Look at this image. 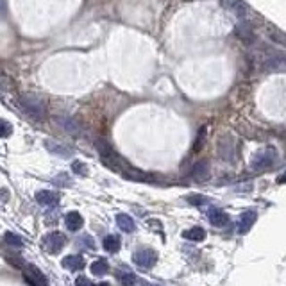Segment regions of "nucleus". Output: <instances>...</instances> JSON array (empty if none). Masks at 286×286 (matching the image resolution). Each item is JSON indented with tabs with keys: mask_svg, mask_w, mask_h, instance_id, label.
I'll use <instances>...</instances> for the list:
<instances>
[{
	"mask_svg": "<svg viewBox=\"0 0 286 286\" xmlns=\"http://www.w3.org/2000/svg\"><path fill=\"white\" fill-rule=\"evenodd\" d=\"M116 224H118V227H120L124 232H132L134 229H136V226H134V220H132L129 214H116Z\"/></svg>",
	"mask_w": 286,
	"mask_h": 286,
	"instance_id": "15",
	"label": "nucleus"
},
{
	"mask_svg": "<svg viewBox=\"0 0 286 286\" xmlns=\"http://www.w3.org/2000/svg\"><path fill=\"white\" fill-rule=\"evenodd\" d=\"M7 200H9V192L0 188V202H7Z\"/></svg>",
	"mask_w": 286,
	"mask_h": 286,
	"instance_id": "29",
	"label": "nucleus"
},
{
	"mask_svg": "<svg viewBox=\"0 0 286 286\" xmlns=\"http://www.w3.org/2000/svg\"><path fill=\"white\" fill-rule=\"evenodd\" d=\"M91 272H93L95 275L107 274V272H109V263H107L104 258L97 259V261H93V263H91Z\"/></svg>",
	"mask_w": 286,
	"mask_h": 286,
	"instance_id": "19",
	"label": "nucleus"
},
{
	"mask_svg": "<svg viewBox=\"0 0 286 286\" xmlns=\"http://www.w3.org/2000/svg\"><path fill=\"white\" fill-rule=\"evenodd\" d=\"M20 106L23 107L25 113L33 116V118H43L45 115V102L43 99H39L38 95H23L20 99Z\"/></svg>",
	"mask_w": 286,
	"mask_h": 286,
	"instance_id": "1",
	"label": "nucleus"
},
{
	"mask_svg": "<svg viewBox=\"0 0 286 286\" xmlns=\"http://www.w3.org/2000/svg\"><path fill=\"white\" fill-rule=\"evenodd\" d=\"M102 245H104V249L107 250V252H118L120 250V238L115 236V234H109V236L104 238V242H102Z\"/></svg>",
	"mask_w": 286,
	"mask_h": 286,
	"instance_id": "18",
	"label": "nucleus"
},
{
	"mask_svg": "<svg viewBox=\"0 0 286 286\" xmlns=\"http://www.w3.org/2000/svg\"><path fill=\"white\" fill-rule=\"evenodd\" d=\"M265 68L267 70H275V72H286V57L279 54H270L267 59H265Z\"/></svg>",
	"mask_w": 286,
	"mask_h": 286,
	"instance_id": "8",
	"label": "nucleus"
},
{
	"mask_svg": "<svg viewBox=\"0 0 286 286\" xmlns=\"http://www.w3.org/2000/svg\"><path fill=\"white\" fill-rule=\"evenodd\" d=\"M84 258L83 256H73V254H72V256H66L65 259H63V267H65V268H68V270H72V272H79V270H83L84 268Z\"/></svg>",
	"mask_w": 286,
	"mask_h": 286,
	"instance_id": "13",
	"label": "nucleus"
},
{
	"mask_svg": "<svg viewBox=\"0 0 286 286\" xmlns=\"http://www.w3.org/2000/svg\"><path fill=\"white\" fill-rule=\"evenodd\" d=\"M182 236L190 240V242H202L206 240V231H204L202 227H192V229H188V231L182 232Z\"/></svg>",
	"mask_w": 286,
	"mask_h": 286,
	"instance_id": "17",
	"label": "nucleus"
},
{
	"mask_svg": "<svg viewBox=\"0 0 286 286\" xmlns=\"http://www.w3.org/2000/svg\"><path fill=\"white\" fill-rule=\"evenodd\" d=\"M59 124L65 127L68 132H72V134H79V125L73 120H72V118H61Z\"/></svg>",
	"mask_w": 286,
	"mask_h": 286,
	"instance_id": "22",
	"label": "nucleus"
},
{
	"mask_svg": "<svg viewBox=\"0 0 286 286\" xmlns=\"http://www.w3.org/2000/svg\"><path fill=\"white\" fill-rule=\"evenodd\" d=\"M36 200H38V204H41V206L50 208V206H57V202H59V195L54 192L41 190V192L36 193Z\"/></svg>",
	"mask_w": 286,
	"mask_h": 286,
	"instance_id": "10",
	"label": "nucleus"
},
{
	"mask_svg": "<svg viewBox=\"0 0 286 286\" xmlns=\"http://www.w3.org/2000/svg\"><path fill=\"white\" fill-rule=\"evenodd\" d=\"M23 268H25V277H27L29 283L33 286H49V281H47V277H45L43 272L38 267H34V265H23Z\"/></svg>",
	"mask_w": 286,
	"mask_h": 286,
	"instance_id": "5",
	"label": "nucleus"
},
{
	"mask_svg": "<svg viewBox=\"0 0 286 286\" xmlns=\"http://www.w3.org/2000/svg\"><path fill=\"white\" fill-rule=\"evenodd\" d=\"M65 224H66V229H70V231L75 232V231H79V229H83L84 220L77 211H70V213L65 216Z\"/></svg>",
	"mask_w": 286,
	"mask_h": 286,
	"instance_id": "12",
	"label": "nucleus"
},
{
	"mask_svg": "<svg viewBox=\"0 0 286 286\" xmlns=\"http://www.w3.org/2000/svg\"><path fill=\"white\" fill-rule=\"evenodd\" d=\"M192 176L197 179V181H206L209 177V166L206 161H198L197 165L193 166V172H192Z\"/></svg>",
	"mask_w": 286,
	"mask_h": 286,
	"instance_id": "16",
	"label": "nucleus"
},
{
	"mask_svg": "<svg viewBox=\"0 0 286 286\" xmlns=\"http://www.w3.org/2000/svg\"><path fill=\"white\" fill-rule=\"evenodd\" d=\"M13 134V125L7 120L0 118V138H7Z\"/></svg>",
	"mask_w": 286,
	"mask_h": 286,
	"instance_id": "23",
	"label": "nucleus"
},
{
	"mask_svg": "<svg viewBox=\"0 0 286 286\" xmlns=\"http://www.w3.org/2000/svg\"><path fill=\"white\" fill-rule=\"evenodd\" d=\"M52 182H54L55 186H63V188L72 186V179L68 174H59V176H55L54 179H52Z\"/></svg>",
	"mask_w": 286,
	"mask_h": 286,
	"instance_id": "20",
	"label": "nucleus"
},
{
	"mask_svg": "<svg viewBox=\"0 0 286 286\" xmlns=\"http://www.w3.org/2000/svg\"><path fill=\"white\" fill-rule=\"evenodd\" d=\"M218 149H220V156L224 158V160L231 161L232 158H234V150H236V147H234V142H232L229 136L222 138L220 143H218Z\"/></svg>",
	"mask_w": 286,
	"mask_h": 286,
	"instance_id": "9",
	"label": "nucleus"
},
{
	"mask_svg": "<svg viewBox=\"0 0 286 286\" xmlns=\"http://www.w3.org/2000/svg\"><path fill=\"white\" fill-rule=\"evenodd\" d=\"M79 243H81V245H83L84 249L95 250V242H93V238L88 236V234H86V236H81V238H79Z\"/></svg>",
	"mask_w": 286,
	"mask_h": 286,
	"instance_id": "25",
	"label": "nucleus"
},
{
	"mask_svg": "<svg viewBox=\"0 0 286 286\" xmlns=\"http://www.w3.org/2000/svg\"><path fill=\"white\" fill-rule=\"evenodd\" d=\"M45 149L55 156H61V158H72V154H73V150H72L68 145L57 143V142H54V140H45Z\"/></svg>",
	"mask_w": 286,
	"mask_h": 286,
	"instance_id": "6",
	"label": "nucleus"
},
{
	"mask_svg": "<svg viewBox=\"0 0 286 286\" xmlns=\"http://www.w3.org/2000/svg\"><path fill=\"white\" fill-rule=\"evenodd\" d=\"M75 286H99V285H93V283H89L86 277H79V279L75 281Z\"/></svg>",
	"mask_w": 286,
	"mask_h": 286,
	"instance_id": "28",
	"label": "nucleus"
},
{
	"mask_svg": "<svg viewBox=\"0 0 286 286\" xmlns=\"http://www.w3.org/2000/svg\"><path fill=\"white\" fill-rule=\"evenodd\" d=\"M256 211H245V213H242V216L238 218V232L240 234H245V232H249L250 229H252L254 222H256Z\"/></svg>",
	"mask_w": 286,
	"mask_h": 286,
	"instance_id": "7",
	"label": "nucleus"
},
{
	"mask_svg": "<svg viewBox=\"0 0 286 286\" xmlns=\"http://www.w3.org/2000/svg\"><path fill=\"white\" fill-rule=\"evenodd\" d=\"M72 170L75 172L77 176H88V168H86V165H84L83 161H73L72 163Z\"/></svg>",
	"mask_w": 286,
	"mask_h": 286,
	"instance_id": "24",
	"label": "nucleus"
},
{
	"mask_svg": "<svg viewBox=\"0 0 286 286\" xmlns=\"http://www.w3.org/2000/svg\"><path fill=\"white\" fill-rule=\"evenodd\" d=\"M277 182H279V184H286V172H285V174H281V176L277 177Z\"/></svg>",
	"mask_w": 286,
	"mask_h": 286,
	"instance_id": "30",
	"label": "nucleus"
},
{
	"mask_svg": "<svg viewBox=\"0 0 286 286\" xmlns=\"http://www.w3.org/2000/svg\"><path fill=\"white\" fill-rule=\"evenodd\" d=\"M274 161H275V150L272 147H267V149H261L254 154L252 161H250V166H252V170L261 172L270 168V166L274 165Z\"/></svg>",
	"mask_w": 286,
	"mask_h": 286,
	"instance_id": "2",
	"label": "nucleus"
},
{
	"mask_svg": "<svg viewBox=\"0 0 286 286\" xmlns=\"http://www.w3.org/2000/svg\"><path fill=\"white\" fill-rule=\"evenodd\" d=\"M208 220H209V224H213L214 227H222V226H226L227 224V214L222 211V209H218V208H211L208 211Z\"/></svg>",
	"mask_w": 286,
	"mask_h": 286,
	"instance_id": "11",
	"label": "nucleus"
},
{
	"mask_svg": "<svg viewBox=\"0 0 286 286\" xmlns=\"http://www.w3.org/2000/svg\"><path fill=\"white\" fill-rule=\"evenodd\" d=\"M116 279L120 281L122 286H140V281H142L138 279L132 272H129V270H118L116 272Z\"/></svg>",
	"mask_w": 286,
	"mask_h": 286,
	"instance_id": "14",
	"label": "nucleus"
},
{
	"mask_svg": "<svg viewBox=\"0 0 286 286\" xmlns=\"http://www.w3.org/2000/svg\"><path fill=\"white\" fill-rule=\"evenodd\" d=\"M132 259L140 268H152L156 261H158V252L152 250V249H142V250L134 252Z\"/></svg>",
	"mask_w": 286,
	"mask_h": 286,
	"instance_id": "4",
	"label": "nucleus"
},
{
	"mask_svg": "<svg viewBox=\"0 0 286 286\" xmlns=\"http://www.w3.org/2000/svg\"><path fill=\"white\" fill-rule=\"evenodd\" d=\"M4 240H6L7 245H13V247H23V240L18 234H13V232H6L4 234Z\"/></svg>",
	"mask_w": 286,
	"mask_h": 286,
	"instance_id": "21",
	"label": "nucleus"
},
{
	"mask_svg": "<svg viewBox=\"0 0 286 286\" xmlns=\"http://www.w3.org/2000/svg\"><path fill=\"white\" fill-rule=\"evenodd\" d=\"M188 202L195 204V206H202V204L206 202V197H202V195H190V197H188Z\"/></svg>",
	"mask_w": 286,
	"mask_h": 286,
	"instance_id": "27",
	"label": "nucleus"
},
{
	"mask_svg": "<svg viewBox=\"0 0 286 286\" xmlns=\"http://www.w3.org/2000/svg\"><path fill=\"white\" fill-rule=\"evenodd\" d=\"M204 140H206V127H202L200 129V132H198V138H197V145L193 147V152H197L200 147H202V143H204Z\"/></svg>",
	"mask_w": 286,
	"mask_h": 286,
	"instance_id": "26",
	"label": "nucleus"
},
{
	"mask_svg": "<svg viewBox=\"0 0 286 286\" xmlns=\"http://www.w3.org/2000/svg\"><path fill=\"white\" fill-rule=\"evenodd\" d=\"M41 242H43V247L47 249L50 254H59L61 250H63V247H65L66 238H65V234H61V232L54 231V232L45 234Z\"/></svg>",
	"mask_w": 286,
	"mask_h": 286,
	"instance_id": "3",
	"label": "nucleus"
}]
</instances>
